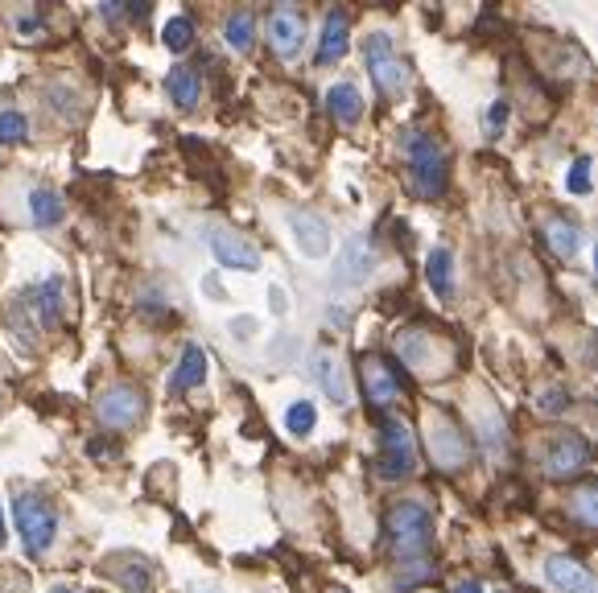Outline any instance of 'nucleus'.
Returning <instances> with one entry per match:
<instances>
[{
  "label": "nucleus",
  "mask_w": 598,
  "mask_h": 593,
  "mask_svg": "<svg viewBox=\"0 0 598 593\" xmlns=\"http://www.w3.org/2000/svg\"><path fill=\"white\" fill-rule=\"evenodd\" d=\"M384 528H388V544L401 556H417L434 544V515L421 503H396L384 519Z\"/></svg>",
  "instance_id": "f257e3e1"
},
{
  "label": "nucleus",
  "mask_w": 598,
  "mask_h": 593,
  "mask_svg": "<svg viewBox=\"0 0 598 593\" xmlns=\"http://www.w3.org/2000/svg\"><path fill=\"white\" fill-rule=\"evenodd\" d=\"M409 173L421 198H442L446 190V149L425 132L409 136Z\"/></svg>",
  "instance_id": "f03ea898"
},
{
  "label": "nucleus",
  "mask_w": 598,
  "mask_h": 593,
  "mask_svg": "<svg viewBox=\"0 0 598 593\" xmlns=\"http://www.w3.org/2000/svg\"><path fill=\"white\" fill-rule=\"evenodd\" d=\"M13 515H17V528H21L25 552H29V556H42V552L54 544V532H58V515H54V507H50L42 495H17Z\"/></svg>",
  "instance_id": "7ed1b4c3"
},
{
  "label": "nucleus",
  "mask_w": 598,
  "mask_h": 593,
  "mask_svg": "<svg viewBox=\"0 0 598 593\" xmlns=\"http://www.w3.org/2000/svg\"><path fill=\"white\" fill-rule=\"evenodd\" d=\"M541 466L549 478H574L590 466V441L570 429H553L541 445Z\"/></svg>",
  "instance_id": "20e7f679"
},
{
  "label": "nucleus",
  "mask_w": 598,
  "mask_h": 593,
  "mask_svg": "<svg viewBox=\"0 0 598 593\" xmlns=\"http://www.w3.org/2000/svg\"><path fill=\"white\" fill-rule=\"evenodd\" d=\"M417 470V441L413 429L396 416H384L380 425V474L384 478H409Z\"/></svg>",
  "instance_id": "39448f33"
},
{
  "label": "nucleus",
  "mask_w": 598,
  "mask_h": 593,
  "mask_svg": "<svg viewBox=\"0 0 598 593\" xmlns=\"http://www.w3.org/2000/svg\"><path fill=\"white\" fill-rule=\"evenodd\" d=\"M363 54H368V71H372V79H376V87L384 91V95H405V87H409V66H405V58L396 54V46H392V38L388 33H372L368 38V46H363Z\"/></svg>",
  "instance_id": "423d86ee"
},
{
  "label": "nucleus",
  "mask_w": 598,
  "mask_h": 593,
  "mask_svg": "<svg viewBox=\"0 0 598 593\" xmlns=\"http://www.w3.org/2000/svg\"><path fill=\"white\" fill-rule=\"evenodd\" d=\"M396 351H401V359L421 375H446L450 371V342L442 334L405 330L396 338Z\"/></svg>",
  "instance_id": "0eeeda50"
},
{
  "label": "nucleus",
  "mask_w": 598,
  "mask_h": 593,
  "mask_svg": "<svg viewBox=\"0 0 598 593\" xmlns=\"http://www.w3.org/2000/svg\"><path fill=\"white\" fill-rule=\"evenodd\" d=\"M359 383H363V396H368L372 408H392L396 400H401V392H405L401 375H396L380 355H363L359 359Z\"/></svg>",
  "instance_id": "6e6552de"
},
{
  "label": "nucleus",
  "mask_w": 598,
  "mask_h": 593,
  "mask_svg": "<svg viewBox=\"0 0 598 593\" xmlns=\"http://www.w3.org/2000/svg\"><path fill=\"white\" fill-rule=\"evenodd\" d=\"M429 458L438 462V470H462L471 462V441L450 416H438L434 429H429Z\"/></svg>",
  "instance_id": "1a4fd4ad"
},
{
  "label": "nucleus",
  "mask_w": 598,
  "mask_h": 593,
  "mask_svg": "<svg viewBox=\"0 0 598 593\" xmlns=\"http://www.w3.org/2000/svg\"><path fill=\"white\" fill-rule=\"evenodd\" d=\"M95 412L108 429H132V425H141V416H145V396L132 388V383H116L112 392L99 396Z\"/></svg>",
  "instance_id": "9d476101"
},
{
  "label": "nucleus",
  "mask_w": 598,
  "mask_h": 593,
  "mask_svg": "<svg viewBox=\"0 0 598 593\" xmlns=\"http://www.w3.org/2000/svg\"><path fill=\"white\" fill-rule=\"evenodd\" d=\"M269 42H273V54L277 58H297L302 54V42H306V21L297 9H273L269 13Z\"/></svg>",
  "instance_id": "9b49d317"
},
{
  "label": "nucleus",
  "mask_w": 598,
  "mask_h": 593,
  "mask_svg": "<svg viewBox=\"0 0 598 593\" xmlns=\"http://www.w3.org/2000/svg\"><path fill=\"white\" fill-rule=\"evenodd\" d=\"M211 252L223 268H236V272H256L260 268V248L252 239L236 235V231H211Z\"/></svg>",
  "instance_id": "f8f14e48"
},
{
  "label": "nucleus",
  "mask_w": 598,
  "mask_h": 593,
  "mask_svg": "<svg viewBox=\"0 0 598 593\" xmlns=\"http://www.w3.org/2000/svg\"><path fill=\"white\" fill-rule=\"evenodd\" d=\"M289 227H293V239H297V248H302V256L322 260L330 252V227H326L322 215H314V211H289Z\"/></svg>",
  "instance_id": "ddd939ff"
},
{
  "label": "nucleus",
  "mask_w": 598,
  "mask_h": 593,
  "mask_svg": "<svg viewBox=\"0 0 598 593\" xmlns=\"http://www.w3.org/2000/svg\"><path fill=\"white\" fill-rule=\"evenodd\" d=\"M104 573L124 585V593H149L153 589V565L137 552H116L104 561Z\"/></svg>",
  "instance_id": "4468645a"
},
{
  "label": "nucleus",
  "mask_w": 598,
  "mask_h": 593,
  "mask_svg": "<svg viewBox=\"0 0 598 593\" xmlns=\"http://www.w3.org/2000/svg\"><path fill=\"white\" fill-rule=\"evenodd\" d=\"M545 577L561 593H598V581L586 573V565L574 561V556H549V561H545Z\"/></svg>",
  "instance_id": "2eb2a0df"
},
{
  "label": "nucleus",
  "mask_w": 598,
  "mask_h": 593,
  "mask_svg": "<svg viewBox=\"0 0 598 593\" xmlns=\"http://www.w3.org/2000/svg\"><path fill=\"white\" fill-rule=\"evenodd\" d=\"M326 108H330V116H335L343 128H355L363 120V95H359L355 83H335V87L326 91Z\"/></svg>",
  "instance_id": "dca6fc26"
},
{
  "label": "nucleus",
  "mask_w": 598,
  "mask_h": 593,
  "mask_svg": "<svg viewBox=\"0 0 598 593\" xmlns=\"http://www.w3.org/2000/svg\"><path fill=\"white\" fill-rule=\"evenodd\" d=\"M347 54V13L330 9L326 25H322V42H318V66H330Z\"/></svg>",
  "instance_id": "f3484780"
},
{
  "label": "nucleus",
  "mask_w": 598,
  "mask_h": 593,
  "mask_svg": "<svg viewBox=\"0 0 598 593\" xmlns=\"http://www.w3.org/2000/svg\"><path fill=\"white\" fill-rule=\"evenodd\" d=\"M541 231H545L549 248H553L557 256H578V248H582V227H578L574 219H566V215H549Z\"/></svg>",
  "instance_id": "a211bd4d"
},
{
  "label": "nucleus",
  "mask_w": 598,
  "mask_h": 593,
  "mask_svg": "<svg viewBox=\"0 0 598 593\" xmlns=\"http://www.w3.org/2000/svg\"><path fill=\"white\" fill-rule=\"evenodd\" d=\"M372 248L363 239H347V248H343V272H339V285H363L368 281V272H372Z\"/></svg>",
  "instance_id": "6ab92c4d"
},
{
  "label": "nucleus",
  "mask_w": 598,
  "mask_h": 593,
  "mask_svg": "<svg viewBox=\"0 0 598 593\" xmlns=\"http://www.w3.org/2000/svg\"><path fill=\"white\" fill-rule=\"evenodd\" d=\"M314 379L322 383V392L335 400V404H347V400H351V396H347L343 367L335 363V355H330V351H318V355H314Z\"/></svg>",
  "instance_id": "aec40b11"
},
{
  "label": "nucleus",
  "mask_w": 598,
  "mask_h": 593,
  "mask_svg": "<svg viewBox=\"0 0 598 593\" xmlns=\"http://www.w3.org/2000/svg\"><path fill=\"white\" fill-rule=\"evenodd\" d=\"M203 379H207V355H203V346H186L182 359H178V371H174V379H170V388H174V392H190V388H198Z\"/></svg>",
  "instance_id": "412c9836"
},
{
  "label": "nucleus",
  "mask_w": 598,
  "mask_h": 593,
  "mask_svg": "<svg viewBox=\"0 0 598 593\" xmlns=\"http://www.w3.org/2000/svg\"><path fill=\"white\" fill-rule=\"evenodd\" d=\"M425 276H429V289H434L442 301L454 297V256H450V248H434V252H429Z\"/></svg>",
  "instance_id": "4be33fe9"
},
{
  "label": "nucleus",
  "mask_w": 598,
  "mask_h": 593,
  "mask_svg": "<svg viewBox=\"0 0 598 593\" xmlns=\"http://www.w3.org/2000/svg\"><path fill=\"white\" fill-rule=\"evenodd\" d=\"M165 91H170L178 108H194L198 95H203V79H198L194 66H178V71H170V79H165Z\"/></svg>",
  "instance_id": "5701e85b"
},
{
  "label": "nucleus",
  "mask_w": 598,
  "mask_h": 593,
  "mask_svg": "<svg viewBox=\"0 0 598 593\" xmlns=\"http://www.w3.org/2000/svg\"><path fill=\"white\" fill-rule=\"evenodd\" d=\"M570 515L582 523V528L598 532V482H582L574 499H570Z\"/></svg>",
  "instance_id": "b1692460"
},
{
  "label": "nucleus",
  "mask_w": 598,
  "mask_h": 593,
  "mask_svg": "<svg viewBox=\"0 0 598 593\" xmlns=\"http://www.w3.org/2000/svg\"><path fill=\"white\" fill-rule=\"evenodd\" d=\"M29 215L38 227H54L62 219V198L54 190H33L29 194Z\"/></svg>",
  "instance_id": "393cba45"
},
{
  "label": "nucleus",
  "mask_w": 598,
  "mask_h": 593,
  "mask_svg": "<svg viewBox=\"0 0 598 593\" xmlns=\"http://www.w3.org/2000/svg\"><path fill=\"white\" fill-rule=\"evenodd\" d=\"M314 425H318V408H314L310 400H293V404L285 408V429H289L293 437H306Z\"/></svg>",
  "instance_id": "a878e982"
},
{
  "label": "nucleus",
  "mask_w": 598,
  "mask_h": 593,
  "mask_svg": "<svg viewBox=\"0 0 598 593\" xmlns=\"http://www.w3.org/2000/svg\"><path fill=\"white\" fill-rule=\"evenodd\" d=\"M256 38V17L252 13H231L227 17V46L231 50H248Z\"/></svg>",
  "instance_id": "bb28decb"
},
{
  "label": "nucleus",
  "mask_w": 598,
  "mask_h": 593,
  "mask_svg": "<svg viewBox=\"0 0 598 593\" xmlns=\"http://www.w3.org/2000/svg\"><path fill=\"white\" fill-rule=\"evenodd\" d=\"M161 38H165V46H170L174 54H178V50H190V42H194V21H190V17H170V21H165V29H161Z\"/></svg>",
  "instance_id": "cd10ccee"
},
{
  "label": "nucleus",
  "mask_w": 598,
  "mask_h": 593,
  "mask_svg": "<svg viewBox=\"0 0 598 593\" xmlns=\"http://www.w3.org/2000/svg\"><path fill=\"white\" fill-rule=\"evenodd\" d=\"M42 318L46 322H58V313H62V281L58 276H46V285H42Z\"/></svg>",
  "instance_id": "c85d7f7f"
},
{
  "label": "nucleus",
  "mask_w": 598,
  "mask_h": 593,
  "mask_svg": "<svg viewBox=\"0 0 598 593\" xmlns=\"http://www.w3.org/2000/svg\"><path fill=\"white\" fill-rule=\"evenodd\" d=\"M25 132H29V124H25L21 112H0V141H5V145L25 141Z\"/></svg>",
  "instance_id": "c756f323"
},
{
  "label": "nucleus",
  "mask_w": 598,
  "mask_h": 593,
  "mask_svg": "<svg viewBox=\"0 0 598 593\" xmlns=\"http://www.w3.org/2000/svg\"><path fill=\"white\" fill-rule=\"evenodd\" d=\"M566 186L574 190V194H590V157L582 153L574 165H570V173H566Z\"/></svg>",
  "instance_id": "7c9ffc66"
},
{
  "label": "nucleus",
  "mask_w": 598,
  "mask_h": 593,
  "mask_svg": "<svg viewBox=\"0 0 598 593\" xmlns=\"http://www.w3.org/2000/svg\"><path fill=\"white\" fill-rule=\"evenodd\" d=\"M508 116H512V103H508V99H495V103H491V112H487V132H491V136H500V128H504Z\"/></svg>",
  "instance_id": "2f4dec72"
},
{
  "label": "nucleus",
  "mask_w": 598,
  "mask_h": 593,
  "mask_svg": "<svg viewBox=\"0 0 598 593\" xmlns=\"http://www.w3.org/2000/svg\"><path fill=\"white\" fill-rule=\"evenodd\" d=\"M537 404H541V412H566V408H570L566 392H557V388H553V392H545Z\"/></svg>",
  "instance_id": "473e14b6"
},
{
  "label": "nucleus",
  "mask_w": 598,
  "mask_h": 593,
  "mask_svg": "<svg viewBox=\"0 0 598 593\" xmlns=\"http://www.w3.org/2000/svg\"><path fill=\"white\" fill-rule=\"evenodd\" d=\"M17 29H21V38H25V42H38V38H42V21H38V17H21Z\"/></svg>",
  "instance_id": "72a5a7b5"
},
{
  "label": "nucleus",
  "mask_w": 598,
  "mask_h": 593,
  "mask_svg": "<svg viewBox=\"0 0 598 593\" xmlns=\"http://www.w3.org/2000/svg\"><path fill=\"white\" fill-rule=\"evenodd\" d=\"M269 301H273V313H285V293H281L277 285L269 289Z\"/></svg>",
  "instance_id": "f704fd0d"
},
{
  "label": "nucleus",
  "mask_w": 598,
  "mask_h": 593,
  "mask_svg": "<svg viewBox=\"0 0 598 593\" xmlns=\"http://www.w3.org/2000/svg\"><path fill=\"white\" fill-rule=\"evenodd\" d=\"M454 593H483V585H479V581H462Z\"/></svg>",
  "instance_id": "c9c22d12"
},
{
  "label": "nucleus",
  "mask_w": 598,
  "mask_h": 593,
  "mask_svg": "<svg viewBox=\"0 0 598 593\" xmlns=\"http://www.w3.org/2000/svg\"><path fill=\"white\" fill-rule=\"evenodd\" d=\"M0 544H5V511H0Z\"/></svg>",
  "instance_id": "e433bc0d"
},
{
  "label": "nucleus",
  "mask_w": 598,
  "mask_h": 593,
  "mask_svg": "<svg viewBox=\"0 0 598 593\" xmlns=\"http://www.w3.org/2000/svg\"><path fill=\"white\" fill-rule=\"evenodd\" d=\"M54 593H71V589H54Z\"/></svg>",
  "instance_id": "4c0bfd02"
},
{
  "label": "nucleus",
  "mask_w": 598,
  "mask_h": 593,
  "mask_svg": "<svg viewBox=\"0 0 598 593\" xmlns=\"http://www.w3.org/2000/svg\"><path fill=\"white\" fill-rule=\"evenodd\" d=\"M594 260H598V248H594Z\"/></svg>",
  "instance_id": "58836bf2"
},
{
  "label": "nucleus",
  "mask_w": 598,
  "mask_h": 593,
  "mask_svg": "<svg viewBox=\"0 0 598 593\" xmlns=\"http://www.w3.org/2000/svg\"><path fill=\"white\" fill-rule=\"evenodd\" d=\"M500 593H508V589H500Z\"/></svg>",
  "instance_id": "ea45409f"
}]
</instances>
